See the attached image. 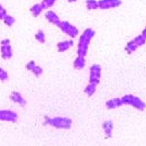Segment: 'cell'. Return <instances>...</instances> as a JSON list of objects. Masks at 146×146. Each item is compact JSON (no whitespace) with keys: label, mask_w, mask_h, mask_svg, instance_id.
Wrapping results in <instances>:
<instances>
[{"label":"cell","mask_w":146,"mask_h":146,"mask_svg":"<svg viewBox=\"0 0 146 146\" xmlns=\"http://www.w3.org/2000/svg\"><path fill=\"white\" fill-rule=\"evenodd\" d=\"M73 66L78 70H82L86 66V58L82 56H78L73 62Z\"/></svg>","instance_id":"obj_16"},{"label":"cell","mask_w":146,"mask_h":146,"mask_svg":"<svg viewBox=\"0 0 146 146\" xmlns=\"http://www.w3.org/2000/svg\"><path fill=\"white\" fill-rule=\"evenodd\" d=\"M9 98H10L11 101H14L15 104H17V105L21 106V107L26 106V99H25L18 91H13L11 93H10Z\"/></svg>","instance_id":"obj_10"},{"label":"cell","mask_w":146,"mask_h":146,"mask_svg":"<svg viewBox=\"0 0 146 146\" xmlns=\"http://www.w3.org/2000/svg\"><path fill=\"white\" fill-rule=\"evenodd\" d=\"M145 43H146V38L141 34V35L135 37L133 40L128 42L126 47H125V50H126V52H127L128 54H131V53H133L134 51H136L138 47L145 45Z\"/></svg>","instance_id":"obj_4"},{"label":"cell","mask_w":146,"mask_h":146,"mask_svg":"<svg viewBox=\"0 0 146 146\" xmlns=\"http://www.w3.org/2000/svg\"><path fill=\"white\" fill-rule=\"evenodd\" d=\"M8 78H9L8 72L6 70H3V69L0 68V81H7Z\"/></svg>","instance_id":"obj_23"},{"label":"cell","mask_w":146,"mask_h":146,"mask_svg":"<svg viewBox=\"0 0 146 146\" xmlns=\"http://www.w3.org/2000/svg\"><path fill=\"white\" fill-rule=\"evenodd\" d=\"M93 36H94V31L92 28H87L82 33V35L80 36V39H79V43H78V56L86 57L88 50H89L90 42Z\"/></svg>","instance_id":"obj_1"},{"label":"cell","mask_w":146,"mask_h":146,"mask_svg":"<svg viewBox=\"0 0 146 146\" xmlns=\"http://www.w3.org/2000/svg\"><path fill=\"white\" fill-rule=\"evenodd\" d=\"M120 106H123L121 98H113V99H110L106 102V107L108 109H115V108H118Z\"/></svg>","instance_id":"obj_13"},{"label":"cell","mask_w":146,"mask_h":146,"mask_svg":"<svg viewBox=\"0 0 146 146\" xmlns=\"http://www.w3.org/2000/svg\"><path fill=\"white\" fill-rule=\"evenodd\" d=\"M102 129L106 134L107 137H111L112 136V130H113V123L111 120H106L102 123Z\"/></svg>","instance_id":"obj_15"},{"label":"cell","mask_w":146,"mask_h":146,"mask_svg":"<svg viewBox=\"0 0 146 146\" xmlns=\"http://www.w3.org/2000/svg\"><path fill=\"white\" fill-rule=\"evenodd\" d=\"M26 69H27L28 71H31L35 76H40V75L43 74V69H42L40 66H38L34 61H29V62L26 64Z\"/></svg>","instance_id":"obj_9"},{"label":"cell","mask_w":146,"mask_h":146,"mask_svg":"<svg viewBox=\"0 0 146 146\" xmlns=\"http://www.w3.org/2000/svg\"><path fill=\"white\" fill-rule=\"evenodd\" d=\"M121 101H123V105L131 106V107H134L135 109L141 110V111H143V110L146 108L145 102H144L141 98L135 97V96H133V94H126V96H124V97L121 98Z\"/></svg>","instance_id":"obj_3"},{"label":"cell","mask_w":146,"mask_h":146,"mask_svg":"<svg viewBox=\"0 0 146 146\" xmlns=\"http://www.w3.org/2000/svg\"><path fill=\"white\" fill-rule=\"evenodd\" d=\"M100 9H111L117 8L121 5V0H100L98 1Z\"/></svg>","instance_id":"obj_8"},{"label":"cell","mask_w":146,"mask_h":146,"mask_svg":"<svg viewBox=\"0 0 146 146\" xmlns=\"http://www.w3.org/2000/svg\"><path fill=\"white\" fill-rule=\"evenodd\" d=\"M55 2H56V0H43L40 5H42L43 9H48V8L53 7V5Z\"/></svg>","instance_id":"obj_22"},{"label":"cell","mask_w":146,"mask_h":146,"mask_svg":"<svg viewBox=\"0 0 146 146\" xmlns=\"http://www.w3.org/2000/svg\"><path fill=\"white\" fill-rule=\"evenodd\" d=\"M97 90V84H93V83H89L86 88H84V92L88 97H91L94 94V92Z\"/></svg>","instance_id":"obj_18"},{"label":"cell","mask_w":146,"mask_h":146,"mask_svg":"<svg viewBox=\"0 0 146 146\" xmlns=\"http://www.w3.org/2000/svg\"><path fill=\"white\" fill-rule=\"evenodd\" d=\"M86 6H87V9H89V10H96V9L99 8V5H98L97 0H87Z\"/></svg>","instance_id":"obj_19"},{"label":"cell","mask_w":146,"mask_h":146,"mask_svg":"<svg viewBox=\"0 0 146 146\" xmlns=\"http://www.w3.org/2000/svg\"><path fill=\"white\" fill-rule=\"evenodd\" d=\"M15 21H16V19L14 18L13 16L8 15V14H7V16L3 18V23H5L7 26H9V27H11V26L15 24Z\"/></svg>","instance_id":"obj_21"},{"label":"cell","mask_w":146,"mask_h":146,"mask_svg":"<svg viewBox=\"0 0 146 146\" xmlns=\"http://www.w3.org/2000/svg\"><path fill=\"white\" fill-rule=\"evenodd\" d=\"M57 27H58L64 34L69 35L70 37H72V38H74V37H76L79 35V29H78L75 26L71 25L69 21H61Z\"/></svg>","instance_id":"obj_5"},{"label":"cell","mask_w":146,"mask_h":146,"mask_svg":"<svg viewBox=\"0 0 146 146\" xmlns=\"http://www.w3.org/2000/svg\"><path fill=\"white\" fill-rule=\"evenodd\" d=\"M0 120L8 123H16L18 120V115L10 110H0Z\"/></svg>","instance_id":"obj_7"},{"label":"cell","mask_w":146,"mask_h":146,"mask_svg":"<svg viewBox=\"0 0 146 146\" xmlns=\"http://www.w3.org/2000/svg\"><path fill=\"white\" fill-rule=\"evenodd\" d=\"M5 44H10V40L9 39H3L1 42V45H5Z\"/></svg>","instance_id":"obj_25"},{"label":"cell","mask_w":146,"mask_h":146,"mask_svg":"<svg viewBox=\"0 0 146 146\" xmlns=\"http://www.w3.org/2000/svg\"><path fill=\"white\" fill-rule=\"evenodd\" d=\"M35 38L37 39V42H39V43H42V44H44L45 43V40H46V37H45V33L40 29V31H38L36 34H35Z\"/></svg>","instance_id":"obj_20"},{"label":"cell","mask_w":146,"mask_h":146,"mask_svg":"<svg viewBox=\"0 0 146 146\" xmlns=\"http://www.w3.org/2000/svg\"><path fill=\"white\" fill-rule=\"evenodd\" d=\"M0 52H1L2 58H5V60H9V58L13 57V48H11V45L10 44L1 45Z\"/></svg>","instance_id":"obj_11"},{"label":"cell","mask_w":146,"mask_h":146,"mask_svg":"<svg viewBox=\"0 0 146 146\" xmlns=\"http://www.w3.org/2000/svg\"><path fill=\"white\" fill-rule=\"evenodd\" d=\"M45 18L47 19L51 24L55 25V26H58L60 23H61L60 17L57 16V14H55V11H53V10H48V11H46V14H45Z\"/></svg>","instance_id":"obj_12"},{"label":"cell","mask_w":146,"mask_h":146,"mask_svg":"<svg viewBox=\"0 0 146 146\" xmlns=\"http://www.w3.org/2000/svg\"><path fill=\"white\" fill-rule=\"evenodd\" d=\"M31 13H32V15H33V17H38L40 14H42V11L44 10L43 9V7H42V5L40 3H35L34 6H32L31 7Z\"/></svg>","instance_id":"obj_17"},{"label":"cell","mask_w":146,"mask_h":146,"mask_svg":"<svg viewBox=\"0 0 146 146\" xmlns=\"http://www.w3.org/2000/svg\"><path fill=\"white\" fill-rule=\"evenodd\" d=\"M101 78V66L99 64H93L90 68V74H89V83L99 84Z\"/></svg>","instance_id":"obj_6"},{"label":"cell","mask_w":146,"mask_h":146,"mask_svg":"<svg viewBox=\"0 0 146 146\" xmlns=\"http://www.w3.org/2000/svg\"><path fill=\"white\" fill-rule=\"evenodd\" d=\"M69 2H74V1H76V0H68Z\"/></svg>","instance_id":"obj_27"},{"label":"cell","mask_w":146,"mask_h":146,"mask_svg":"<svg viewBox=\"0 0 146 146\" xmlns=\"http://www.w3.org/2000/svg\"><path fill=\"white\" fill-rule=\"evenodd\" d=\"M7 16V10L5 9V7L0 3V20H3V18Z\"/></svg>","instance_id":"obj_24"},{"label":"cell","mask_w":146,"mask_h":146,"mask_svg":"<svg viewBox=\"0 0 146 146\" xmlns=\"http://www.w3.org/2000/svg\"><path fill=\"white\" fill-rule=\"evenodd\" d=\"M44 125H48L58 129H70L72 126V120L68 117H54V118L45 117Z\"/></svg>","instance_id":"obj_2"},{"label":"cell","mask_w":146,"mask_h":146,"mask_svg":"<svg viewBox=\"0 0 146 146\" xmlns=\"http://www.w3.org/2000/svg\"><path fill=\"white\" fill-rule=\"evenodd\" d=\"M142 35H143V36H144V37H145V38H146V27H145V28H144V31H143V33H142Z\"/></svg>","instance_id":"obj_26"},{"label":"cell","mask_w":146,"mask_h":146,"mask_svg":"<svg viewBox=\"0 0 146 146\" xmlns=\"http://www.w3.org/2000/svg\"><path fill=\"white\" fill-rule=\"evenodd\" d=\"M73 45V40H63V42H60L57 44V51L63 53V52H66L69 48H71Z\"/></svg>","instance_id":"obj_14"}]
</instances>
